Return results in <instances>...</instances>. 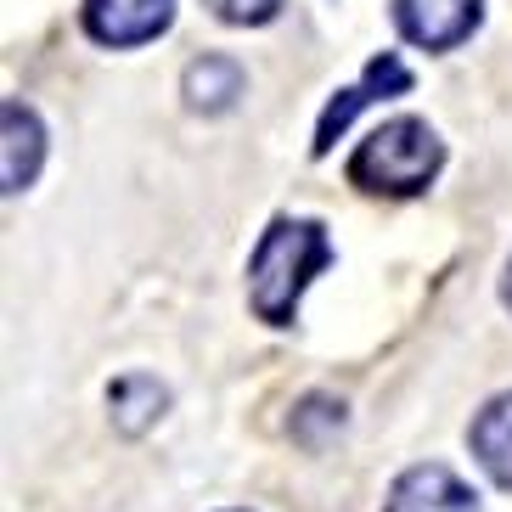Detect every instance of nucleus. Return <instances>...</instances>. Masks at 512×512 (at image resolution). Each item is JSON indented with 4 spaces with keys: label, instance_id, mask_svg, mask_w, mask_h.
Listing matches in <instances>:
<instances>
[{
    "label": "nucleus",
    "instance_id": "obj_1",
    "mask_svg": "<svg viewBox=\"0 0 512 512\" xmlns=\"http://www.w3.org/2000/svg\"><path fill=\"white\" fill-rule=\"evenodd\" d=\"M332 265V237L321 220H271L248 259V304L265 327H293L299 321L304 287Z\"/></svg>",
    "mask_w": 512,
    "mask_h": 512
},
{
    "label": "nucleus",
    "instance_id": "obj_7",
    "mask_svg": "<svg viewBox=\"0 0 512 512\" xmlns=\"http://www.w3.org/2000/svg\"><path fill=\"white\" fill-rule=\"evenodd\" d=\"M383 512H479V496L445 462H417L389 484Z\"/></svg>",
    "mask_w": 512,
    "mask_h": 512
},
{
    "label": "nucleus",
    "instance_id": "obj_12",
    "mask_svg": "<svg viewBox=\"0 0 512 512\" xmlns=\"http://www.w3.org/2000/svg\"><path fill=\"white\" fill-rule=\"evenodd\" d=\"M501 304L512 310V259H507V276H501Z\"/></svg>",
    "mask_w": 512,
    "mask_h": 512
},
{
    "label": "nucleus",
    "instance_id": "obj_9",
    "mask_svg": "<svg viewBox=\"0 0 512 512\" xmlns=\"http://www.w3.org/2000/svg\"><path fill=\"white\" fill-rule=\"evenodd\" d=\"M164 406H169V389L158 383V377H147V372H130V377H119L113 389H107V411H113V428L119 434H147L152 422L164 417Z\"/></svg>",
    "mask_w": 512,
    "mask_h": 512
},
{
    "label": "nucleus",
    "instance_id": "obj_3",
    "mask_svg": "<svg viewBox=\"0 0 512 512\" xmlns=\"http://www.w3.org/2000/svg\"><path fill=\"white\" fill-rule=\"evenodd\" d=\"M389 17L400 40L422 51H451L479 29L484 0H389Z\"/></svg>",
    "mask_w": 512,
    "mask_h": 512
},
{
    "label": "nucleus",
    "instance_id": "obj_10",
    "mask_svg": "<svg viewBox=\"0 0 512 512\" xmlns=\"http://www.w3.org/2000/svg\"><path fill=\"white\" fill-rule=\"evenodd\" d=\"M181 91L197 113H226V107H237V96L248 91V74H242V62H231V57H197L192 68H186Z\"/></svg>",
    "mask_w": 512,
    "mask_h": 512
},
{
    "label": "nucleus",
    "instance_id": "obj_5",
    "mask_svg": "<svg viewBox=\"0 0 512 512\" xmlns=\"http://www.w3.org/2000/svg\"><path fill=\"white\" fill-rule=\"evenodd\" d=\"M175 23V0H85V34L96 46L130 51Z\"/></svg>",
    "mask_w": 512,
    "mask_h": 512
},
{
    "label": "nucleus",
    "instance_id": "obj_6",
    "mask_svg": "<svg viewBox=\"0 0 512 512\" xmlns=\"http://www.w3.org/2000/svg\"><path fill=\"white\" fill-rule=\"evenodd\" d=\"M0 141H6L0 147V186H6V197L29 192L40 164H46V124H40V113L29 102L6 96V107H0Z\"/></svg>",
    "mask_w": 512,
    "mask_h": 512
},
{
    "label": "nucleus",
    "instance_id": "obj_11",
    "mask_svg": "<svg viewBox=\"0 0 512 512\" xmlns=\"http://www.w3.org/2000/svg\"><path fill=\"white\" fill-rule=\"evenodd\" d=\"M220 23H237V29H259L282 12V0H203Z\"/></svg>",
    "mask_w": 512,
    "mask_h": 512
},
{
    "label": "nucleus",
    "instance_id": "obj_2",
    "mask_svg": "<svg viewBox=\"0 0 512 512\" xmlns=\"http://www.w3.org/2000/svg\"><path fill=\"white\" fill-rule=\"evenodd\" d=\"M439 164H445V141L434 136V124L417 113L383 119L361 147L349 152V186H361L372 197H417L434 186Z\"/></svg>",
    "mask_w": 512,
    "mask_h": 512
},
{
    "label": "nucleus",
    "instance_id": "obj_4",
    "mask_svg": "<svg viewBox=\"0 0 512 512\" xmlns=\"http://www.w3.org/2000/svg\"><path fill=\"white\" fill-rule=\"evenodd\" d=\"M411 91V68L400 57H394V51H383V57H372L366 62V74H361V85H349V91H338L332 96L327 107H321V124H316V158H327L332 152V141L344 136L349 130V119H355V113H361V107H372L377 96H406Z\"/></svg>",
    "mask_w": 512,
    "mask_h": 512
},
{
    "label": "nucleus",
    "instance_id": "obj_8",
    "mask_svg": "<svg viewBox=\"0 0 512 512\" xmlns=\"http://www.w3.org/2000/svg\"><path fill=\"white\" fill-rule=\"evenodd\" d=\"M467 439H473V456H479L484 473H490L501 490H512V389L496 394V400L473 417Z\"/></svg>",
    "mask_w": 512,
    "mask_h": 512
}]
</instances>
